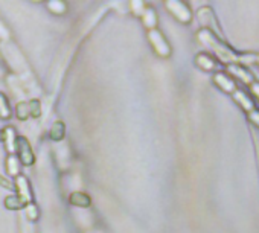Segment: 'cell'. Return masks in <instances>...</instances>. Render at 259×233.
<instances>
[{"mask_svg":"<svg viewBox=\"0 0 259 233\" xmlns=\"http://www.w3.org/2000/svg\"><path fill=\"white\" fill-rule=\"evenodd\" d=\"M28 104H29V113H31L32 118H35V119L40 118V114H41V104H40V101L32 99Z\"/></svg>","mask_w":259,"mask_h":233,"instance_id":"7","label":"cell"},{"mask_svg":"<svg viewBox=\"0 0 259 233\" xmlns=\"http://www.w3.org/2000/svg\"><path fill=\"white\" fill-rule=\"evenodd\" d=\"M11 116H13V108H11L10 99L7 98L5 93L0 91V119L8 121Z\"/></svg>","mask_w":259,"mask_h":233,"instance_id":"3","label":"cell"},{"mask_svg":"<svg viewBox=\"0 0 259 233\" xmlns=\"http://www.w3.org/2000/svg\"><path fill=\"white\" fill-rule=\"evenodd\" d=\"M5 207L10 209V210H20V209H25L28 206V203L20 197V195H10L5 198Z\"/></svg>","mask_w":259,"mask_h":233,"instance_id":"2","label":"cell"},{"mask_svg":"<svg viewBox=\"0 0 259 233\" xmlns=\"http://www.w3.org/2000/svg\"><path fill=\"white\" fill-rule=\"evenodd\" d=\"M5 134H4V130H0V141H4Z\"/></svg>","mask_w":259,"mask_h":233,"instance_id":"9","label":"cell"},{"mask_svg":"<svg viewBox=\"0 0 259 233\" xmlns=\"http://www.w3.org/2000/svg\"><path fill=\"white\" fill-rule=\"evenodd\" d=\"M64 133H66V127H64V124H63V122H55V124L51 127V133H49V136H51V139H52V141L58 142V141H63V139H64Z\"/></svg>","mask_w":259,"mask_h":233,"instance_id":"5","label":"cell"},{"mask_svg":"<svg viewBox=\"0 0 259 233\" xmlns=\"http://www.w3.org/2000/svg\"><path fill=\"white\" fill-rule=\"evenodd\" d=\"M69 201L75 206V207H90V204H92V200H90V197L87 195V194H84V192H73L72 195H70V198H69Z\"/></svg>","mask_w":259,"mask_h":233,"instance_id":"4","label":"cell"},{"mask_svg":"<svg viewBox=\"0 0 259 233\" xmlns=\"http://www.w3.org/2000/svg\"><path fill=\"white\" fill-rule=\"evenodd\" d=\"M16 154L19 162L23 166H32L35 163V154L32 151V147L29 144V141L23 136H17L16 141Z\"/></svg>","mask_w":259,"mask_h":233,"instance_id":"1","label":"cell"},{"mask_svg":"<svg viewBox=\"0 0 259 233\" xmlns=\"http://www.w3.org/2000/svg\"><path fill=\"white\" fill-rule=\"evenodd\" d=\"M16 116L20 119V121H25L28 119L31 113H29V104L28 102H20L17 107H16Z\"/></svg>","mask_w":259,"mask_h":233,"instance_id":"6","label":"cell"},{"mask_svg":"<svg viewBox=\"0 0 259 233\" xmlns=\"http://www.w3.org/2000/svg\"><path fill=\"white\" fill-rule=\"evenodd\" d=\"M0 186L5 188V189H10V191H14V183H11L10 180H7L4 175H0Z\"/></svg>","mask_w":259,"mask_h":233,"instance_id":"8","label":"cell"}]
</instances>
